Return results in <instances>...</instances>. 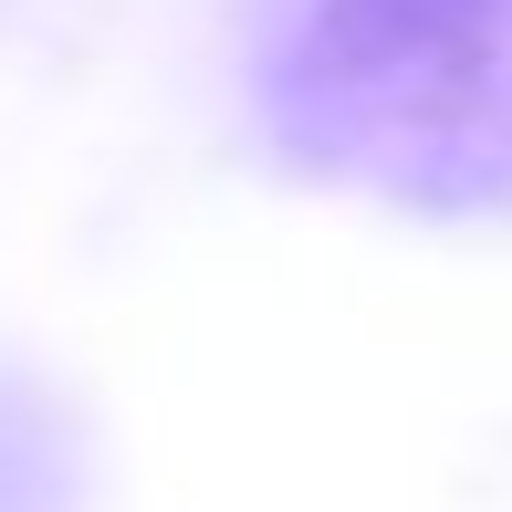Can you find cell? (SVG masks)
<instances>
[{
	"mask_svg": "<svg viewBox=\"0 0 512 512\" xmlns=\"http://www.w3.org/2000/svg\"><path fill=\"white\" fill-rule=\"evenodd\" d=\"M272 136L387 209H512V0H304L272 53Z\"/></svg>",
	"mask_w": 512,
	"mask_h": 512,
	"instance_id": "cell-1",
	"label": "cell"
}]
</instances>
